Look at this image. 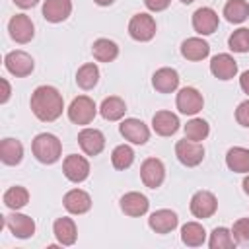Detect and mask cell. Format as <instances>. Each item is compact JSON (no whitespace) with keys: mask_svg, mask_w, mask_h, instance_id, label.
<instances>
[{"mask_svg":"<svg viewBox=\"0 0 249 249\" xmlns=\"http://www.w3.org/2000/svg\"><path fill=\"white\" fill-rule=\"evenodd\" d=\"M29 107L39 121L53 123L62 115L64 99H62V93L54 86H39L31 93Z\"/></svg>","mask_w":249,"mask_h":249,"instance_id":"obj_1","label":"cell"},{"mask_svg":"<svg viewBox=\"0 0 249 249\" xmlns=\"http://www.w3.org/2000/svg\"><path fill=\"white\" fill-rule=\"evenodd\" d=\"M31 152L35 156L37 161L41 163H56L62 156V142L58 140V136L51 134V132H41L33 138L31 142Z\"/></svg>","mask_w":249,"mask_h":249,"instance_id":"obj_2","label":"cell"},{"mask_svg":"<svg viewBox=\"0 0 249 249\" xmlns=\"http://www.w3.org/2000/svg\"><path fill=\"white\" fill-rule=\"evenodd\" d=\"M68 119L74 123V124H89L95 115H97V105L91 97L88 95H78L72 99V103L68 105Z\"/></svg>","mask_w":249,"mask_h":249,"instance_id":"obj_3","label":"cell"},{"mask_svg":"<svg viewBox=\"0 0 249 249\" xmlns=\"http://www.w3.org/2000/svg\"><path fill=\"white\" fill-rule=\"evenodd\" d=\"M128 35L134 41H140V43L152 41L154 35H156V19L146 12L134 14L128 21Z\"/></svg>","mask_w":249,"mask_h":249,"instance_id":"obj_4","label":"cell"},{"mask_svg":"<svg viewBox=\"0 0 249 249\" xmlns=\"http://www.w3.org/2000/svg\"><path fill=\"white\" fill-rule=\"evenodd\" d=\"M175 156L185 167H195L204 160V146L200 142L183 138L175 144Z\"/></svg>","mask_w":249,"mask_h":249,"instance_id":"obj_5","label":"cell"},{"mask_svg":"<svg viewBox=\"0 0 249 249\" xmlns=\"http://www.w3.org/2000/svg\"><path fill=\"white\" fill-rule=\"evenodd\" d=\"M175 105H177L179 113H183V115H196L204 107V97L196 88L185 86L177 91Z\"/></svg>","mask_w":249,"mask_h":249,"instance_id":"obj_6","label":"cell"},{"mask_svg":"<svg viewBox=\"0 0 249 249\" xmlns=\"http://www.w3.org/2000/svg\"><path fill=\"white\" fill-rule=\"evenodd\" d=\"M189 208H191V214L195 218H210L214 216V212L218 210V198L214 196V193L210 191H196L193 196H191V202H189Z\"/></svg>","mask_w":249,"mask_h":249,"instance_id":"obj_7","label":"cell"},{"mask_svg":"<svg viewBox=\"0 0 249 249\" xmlns=\"http://www.w3.org/2000/svg\"><path fill=\"white\" fill-rule=\"evenodd\" d=\"M8 33H10V37H12L16 43L25 45V43H29V41L33 39V35H35V25H33V21H31L29 16H25V14H16V16H12L10 21H8Z\"/></svg>","mask_w":249,"mask_h":249,"instance_id":"obj_8","label":"cell"},{"mask_svg":"<svg viewBox=\"0 0 249 249\" xmlns=\"http://www.w3.org/2000/svg\"><path fill=\"white\" fill-rule=\"evenodd\" d=\"M4 66L16 78H25V76H29L33 72L35 62H33L31 54H27L25 51H10L4 56Z\"/></svg>","mask_w":249,"mask_h":249,"instance_id":"obj_9","label":"cell"},{"mask_svg":"<svg viewBox=\"0 0 249 249\" xmlns=\"http://www.w3.org/2000/svg\"><path fill=\"white\" fill-rule=\"evenodd\" d=\"M140 179L148 189H158L161 187L165 179V165L158 158H146L140 165Z\"/></svg>","mask_w":249,"mask_h":249,"instance_id":"obj_10","label":"cell"},{"mask_svg":"<svg viewBox=\"0 0 249 249\" xmlns=\"http://www.w3.org/2000/svg\"><path fill=\"white\" fill-rule=\"evenodd\" d=\"M62 173L68 181L72 183H82L88 179L89 175V161L84 158V156H78V154H70L64 158L62 161Z\"/></svg>","mask_w":249,"mask_h":249,"instance_id":"obj_11","label":"cell"},{"mask_svg":"<svg viewBox=\"0 0 249 249\" xmlns=\"http://www.w3.org/2000/svg\"><path fill=\"white\" fill-rule=\"evenodd\" d=\"M4 224L12 231V235L18 237V239H27V237H31L35 233L33 218L27 216V214H19L18 210H14L12 214L4 216Z\"/></svg>","mask_w":249,"mask_h":249,"instance_id":"obj_12","label":"cell"},{"mask_svg":"<svg viewBox=\"0 0 249 249\" xmlns=\"http://www.w3.org/2000/svg\"><path fill=\"white\" fill-rule=\"evenodd\" d=\"M119 132L124 140L132 142V144H146L150 140V128L140 121V119H134V117H128L124 119L121 124H119Z\"/></svg>","mask_w":249,"mask_h":249,"instance_id":"obj_13","label":"cell"},{"mask_svg":"<svg viewBox=\"0 0 249 249\" xmlns=\"http://www.w3.org/2000/svg\"><path fill=\"white\" fill-rule=\"evenodd\" d=\"M119 206L121 210L130 216V218H138V216H144L150 208V200L146 195L142 193H136V191H130V193H124L119 200Z\"/></svg>","mask_w":249,"mask_h":249,"instance_id":"obj_14","label":"cell"},{"mask_svg":"<svg viewBox=\"0 0 249 249\" xmlns=\"http://www.w3.org/2000/svg\"><path fill=\"white\" fill-rule=\"evenodd\" d=\"M218 23H220L218 14L208 6H202L193 14V29L198 35H212L218 29Z\"/></svg>","mask_w":249,"mask_h":249,"instance_id":"obj_15","label":"cell"},{"mask_svg":"<svg viewBox=\"0 0 249 249\" xmlns=\"http://www.w3.org/2000/svg\"><path fill=\"white\" fill-rule=\"evenodd\" d=\"M78 144L86 156H97L105 148V136L97 128H82L78 132Z\"/></svg>","mask_w":249,"mask_h":249,"instance_id":"obj_16","label":"cell"},{"mask_svg":"<svg viewBox=\"0 0 249 249\" xmlns=\"http://www.w3.org/2000/svg\"><path fill=\"white\" fill-rule=\"evenodd\" d=\"M210 72L218 80H224V82L231 80L237 74V62H235V58L231 54L220 53V54L212 56V60H210Z\"/></svg>","mask_w":249,"mask_h":249,"instance_id":"obj_17","label":"cell"},{"mask_svg":"<svg viewBox=\"0 0 249 249\" xmlns=\"http://www.w3.org/2000/svg\"><path fill=\"white\" fill-rule=\"evenodd\" d=\"M177 224H179V218H177V214H175L173 210H169V208L156 210V212H152L150 218H148V226H150V230L156 231V233H169V231H173V230L177 228Z\"/></svg>","mask_w":249,"mask_h":249,"instance_id":"obj_18","label":"cell"},{"mask_svg":"<svg viewBox=\"0 0 249 249\" xmlns=\"http://www.w3.org/2000/svg\"><path fill=\"white\" fill-rule=\"evenodd\" d=\"M152 86L156 91L160 93H171L179 88V74L175 68H169V66H163V68H158L152 76Z\"/></svg>","mask_w":249,"mask_h":249,"instance_id":"obj_19","label":"cell"},{"mask_svg":"<svg viewBox=\"0 0 249 249\" xmlns=\"http://www.w3.org/2000/svg\"><path fill=\"white\" fill-rule=\"evenodd\" d=\"M179 117L171 111H156L152 117V128L160 136H171L179 130Z\"/></svg>","mask_w":249,"mask_h":249,"instance_id":"obj_20","label":"cell"},{"mask_svg":"<svg viewBox=\"0 0 249 249\" xmlns=\"http://www.w3.org/2000/svg\"><path fill=\"white\" fill-rule=\"evenodd\" d=\"M62 204L70 214H78L80 216V214H86L91 208V196L82 189H72V191H68L64 195Z\"/></svg>","mask_w":249,"mask_h":249,"instance_id":"obj_21","label":"cell"},{"mask_svg":"<svg viewBox=\"0 0 249 249\" xmlns=\"http://www.w3.org/2000/svg\"><path fill=\"white\" fill-rule=\"evenodd\" d=\"M70 14H72L70 0H45L43 2V18L51 23H60L68 19Z\"/></svg>","mask_w":249,"mask_h":249,"instance_id":"obj_22","label":"cell"},{"mask_svg":"<svg viewBox=\"0 0 249 249\" xmlns=\"http://www.w3.org/2000/svg\"><path fill=\"white\" fill-rule=\"evenodd\" d=\"M53 233H54V237H56V241L60 245H74L76 237H78L76 222L72 218H68V216L56 218L54 224H53Z\"/></svg>","mask_w":249,"mask_h":249,"instance_id":"obj_23","label":"cell"},{"mask_svg":"<svg viewBox=\"0 0 249 249\" xmlns=\"http://www.w3.org/2000/svg\"><path fill=\"white\" fill-rule=\"evenodd\" d=\"M181 54L187 60L196 62V60H202L210 54V45L200 37H189L181 43Z\"/></svg>","mask_w":249,"mask_h":249,"instance_id":"obj_24","label":"cell"},{"mask_svg":"<svg viewBox=\"0 0 249 249\" xmlns=\"http://www.w3.org/2000/svg\"><path fill=\"white\" fill-rule=\"evenodd\" d=\"M226 165L233 173H249V148H230L226 154Z\"/></svg>","mask_w":249,"mask_h":249,"instance_id":"obj_25","label":"cell"},{"mask_svg":"<svg viewBox=\"0 0 249 249\" xmlns=\"http://www.w3.org/2000/svg\"><path fill=\"white\" fill-rule=\"evenodd\" d=\"M0 160L6 165H18L23 160V144L16 138H4L0 142Z\"/></svg>","mask_w":249,"mask_h":249,"instance_id":"obj_26","label":"cell"},{"mask_svg":"<svg viewBox=\"0 0 249 249\" xmlns=\"http://www.w3.org/2000/svg\"><path fill=\"white\" fill-rule=\"evenodd\" d=\"M99 113L105 121H119L124 117L126 113V103L119 97V95H109L101 101L99 105Z\"/></svg>","mask_w":249,"mask_h":249,"instance_id":"obj_27","label":"cell"},{"mask_svg":"<svg viewBox=\"0 0 249 249\" xmlns=\"http://www.w3.org/2000/svg\"><path fill=\"white\" fill-rule=\"evenodd\" d=\"M91 54L97 62H113L119 56V45L111 39H97L91 45Z\"/></svg>","mask_w":249,"mask_h":249,"instance_id":"obj_28","label":"cell"},{"mask_svg":"<svg viewBox=\"0 0 249 249\" xmlns=\"http://www.w3.org/2000/svg\"><path fill=\"white\" fill-rule=\"evenodd\" d=\"M181 241L187 247H200L206 241V230L198 222H187L181 228Z\"/></svg>","mask_w":249,"mask_h":249,"instance_id":"obj_29","label":"cell"},{"mask_svg":"<svg viewBox=\"0 0 249 249\" xmlns=\"http://www.w3.org/2000/svg\"><path fill=\"white\" fill-rule=\"evenodd\" d=\"M222 14L230 23H243L249 18V4L245 0H228Z\"/></svg>","mask_w":249,"mask_h":249,"instance_id":"obj_30","label":"cell"},{"mask_svg":"<svg viewBox=\"0 0 249 249\" xmlns=\"http://www.w3.org/2000/svg\"><path fill=\"white\" fill-rule=\"evenodd\" d=\"M99 82V68L97 64L93 62H88V64H82L76 72V84L82 88V89H93Z\"/></svg>","mask_w":249,"mask_h":249,"instance_id":"obj_31","label":"cell"},{"mask_svg":"<svg viewBox=\"0 0 249 249\" xmlns=\"http://www.w3.org/2000/svg\"><path fill=\"white\" fill-rule=\"evenodd\" d=\"M2 200L10 210H19L29 202V191L21 185H14L4 193Z\"/></svg>","mask_w":249,"mask_h":249,"instance_id":"obj_32","label":"cell"},{"mask_svg":"<svg viewBox=\"0 0 249 249\" xmlns=\"http://www.w3.org/2000/svg\"><path fill=\"white\" fill-rule=\"evenodd\" d=\"M237 243L231 235V230L224 228V226H218L212 230L210 233V239H208V247L210 249H233Z\"/></svg>","mask_w":249,"mask_h":249,"instance_id":"obj_33","label":"cell"},{"mask_svg":"<svg viewBox=\"0 0 249 249\" xmlns=\"http://www.w3.org/2000/svg\"><path fill=\"white\" fill-rule=\"evenodd\" d=\"M183 130H185V138L195 140V142H202V140L210 134V124H208L204 119L195 117V119H191V121L183 126Z\"/></svg>","mask_w":249,"mask_h":249,"instance_id":"obj_34","label":"cell"},{"mask_svg":"<svg viewBox=\"0 0 249 249\" xmlns=\"http://www.w3.org/2000/svg\"><path fill=\"white\" fill-rule=\"evenodd\" d=\"M134 161V150L126 144H119L115 146V150L111 152V163L115 169H128Z\"/></svg>","mask_w":249,"mask_h":249,"instance_id":"obj_35","label":"cell"},{"mask_svg":"<svg viewBox=\"0 0 249 249\" xmlns=\"http://www.w3.org/2000/svg\"><path fill=\"white\" fill-rule=\"evenodd\" d=\"M228 47L233 53H249V27L235 29L228 39Z\"/></svg>","mask_w":249,"mask_h":249,"instance_id":"obj_36","label":"cell"},{"mask_svg":"<svg viewBox=\"0 0 249 249\" xmlns=\"http://www.w3.org/2000/svg\"><path fill=\"white\" fill-rule=\"evenodd\" d=\"M231 235H233L235 243L249 245V218H239L237 222H233Z\"/></svg>","mask_w":249,"mask_h":249,"instance_id":"obj_37","label":"cell"},{"mask_svg":"<svg viewBox=\"0 0 249 249\" xmlns=\"http://www.w3.org/2000/svg\"><path fill=\"white\" fill-rule=\"evenodd\" d=\"M235 121H237V124L249 128V99H245V101H241L237 105V109H235Z\"/></svg>","mask_w":249,"mask_h":249,"instance_id":"obj_38","label":"cell"},{"mask_svg":"<svg viewBox=\"0 0 249 249\" xmlns=\"http://www.w3.org/2000/svg\"><path fill=\"white\" fill-rule=\"evenodd\" d=\"M171 0H144V6L150 12H163L165 8H169Z\"/></svg>","mask_w":249,"mask_h":249,"instance_id":"obj_39","label":"cell"},{"mask_svg":"<svg viewBox=\"0 0 249 249\" xmlns=\"http://www.w3.org/2000/svg\"><path fill=\"white\" fill-rule=\"evenodd\" d=\"M0 84H2V88H4V91H2V97H0V103H6V101L10 99V93H12V89H10V84H8V80H6V78H2V80H0Z\"/></svg>","mask_w":249,"mask_h":249,"instance_id":"obj_40","label":"cell"},{"mask_svg":"<svg viewBox=\"0 0 249 249\" xmlns=\"http://www.w3.org/2000/svg\"><path fill=\"white\" fill-rule=\"evenodd\" d=\"M14 4H16L18 8H21V10H29V8L37 6L39 0H14Z\"/></svg>","mask_w":249,"mask_h":249,"instance_id":"obj_41","label":"cell"},{"mask_svg":"<svg viewBox=\"0 0 249 249\" xmlns=\"http://www.w3.org/2000/svg\"><path fill=\"white\" fill-rule=\"evenodd\" d=\"M239 86H241V89L249 95V70H245V72L239 76Z\"/></svg>","mask_w":249,"mask_h":249,"instance_id":"obj_42","label":"cell"},{"mask_svg":"<svg viewBox=\"0 0 249 249\" xmlns=\"http://www.w3.org/2000/svg\"><path fill=\"white\" fill-rule=\"evenodd\" d=\"M93 2H95L97 6H111L115 0H93Z\"/></svg>","mask_w":249,"mask_h":249,"instance_id":"obj_43","label":"cell"},{"mask_svg":"<svg viewBox=\"0 0 249 249\" xmlns=\"http://www.w3.org/2000/svg\"><path fill=\"white\" fill-rule=\"evenodd\" d=\"M243 191H245V195H249V175L243 179Z\"/></svg>","mask_w":249,"mask_h":249,"instance_id":"obj_44","label":"cell"},{"mask_svg":"<svg viewBox=\"0 0 249 249\" xmlns=\"http://www.w3.org/2000/svg\"><path fill=\"white\" fill-rule=\"evenodd\" d=\"M179 2H183V4H191V2H195V0H179Z\"/></svg>","mask_w":249,"mask_h":249,"instance_id":"obj_45","label":"cell"}]
</instances>
